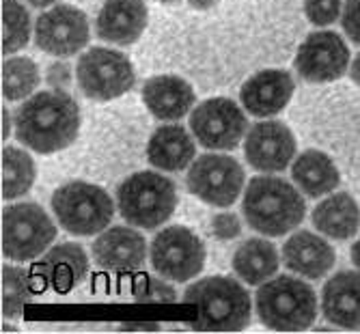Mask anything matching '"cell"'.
Here are the masks:
<instances>
[{"instance_id":"cell-14","label":"cell","mask_w":360,"mask_h":334,"mask_svg":"<svg viewBox=\"0 0 360 334\" xmlns=\"http://www.w3.org/2000/svg\"><path fill=\"white\" fill-rule=\"evenodd\" d=\"M244 155L255 171L278 173L285 171L296 155V139L289 127L278 121L257 123L246 134Z\"/></svg>"},{"instance_id":"cell-40","label":"cell","mask_w":360,"mask_h":334,"mask_svg":"<svg viewBox=\"0 0 360 334\" xmlns=\"http://www.w3.org/2000/svg\"><path fill=\"white\" fill-rule=\"evenodd\" d=\"M160 3H177V0H160Z\"/></svg>"},{"instance_id":"cell-36","label":"cell","mask_w":360,"mask_h":334,"mask_svg":"<svg viewBox=\"0 0 360 334\" xmlns=\"http://www.w3.org/2000/svg\"><path fill=\"white\" fill-rule=\"evenodd\" d=\"M188 3L192 9H210L218 3V0H188Z\"/></svg>"},{"instance_id":"cell-6","label":"cell","mask_w":360,"mask_h":334,"mask_svg":"<svg viewBox=\"0 0 360 334\" xmlns=\"http://www.w3.org/2000/svg\"><path fill=\"white\" fill-rule=\"evenodd\" d=\"M52 210L58 224L74 236L100 233L115 216L110 196L100 186L84 181H74L58 188L52 196Z\"/></svg>"},{"instance_id":"cell-15","label":"cell","mask_w":360,"mask_h":334,"mask_svg":"<svg viewBox=\"0 0 360 334\" xmlns=\"http://www.w3.org/2000/svg\"><path fill=\"white\" fill-rule=\"evenodd\" d=\"M147 244L134 229L112 226L104 231L93 244L95 263L112 272H134L145 263Z\"/></svg>"},{"instance_id":"cell-28","label":"cell","mask_w":360,"mask_h":334,"mask_svg":"<svg viewBox=\"0 0 360 334\" xmlns=\"http://www.w3.org/2000/svg\"><path fill=\"white\" fill-rule=\"evenodd\" d=\"M3 22H5V54H13L28 44L30 37V18L28 11L18 0H5L3 3Z\"/></svg>"},{"instance_id":"cell-29","label":"cell","mask_w":360,"mask_h":334,"mask_svg":"<svg viewBox=\"0 0 360 334\" xmlns=\"http://www.w3.org/2000/svg\"><path fill=\"white\" fill-rule=\"evenodd\" d=\"M28 302H32L30 281L20 267L7 265L3 270V309L7 317H15Z\"/></svg>"},{"instance_id":"cell-22","label":"cell","mask_w":360,"mask_h":334,"mask_svg":"<svg viewBox=\"0 0 360 334\" xmlns=\"http://www.w3.org/2000/svg\"><path fill=\"white\" fill-rule=\"evenodd\" d=\"M147 158L160 171H184L194 160V141L181 125H162L149 141Z\"/></svg>"},{"instance_id":"cell-24","label":"cell","mask_w":360,"mask_h":334,"mask_svg":"<svg viewBox=\"0 0 360 334\" xmlns=\"http://www.w3.org/2000/svg\"><path fill=\"white\" fill-rule=\"evenodd\" d=\"M291 177L298 184V188L304 194H309L311 198L333 192L341 181L339 169L335 166V162L326 153L315 151V149L298 155V160L293 162Z\"/></svg>"},{"instance_id":"cell-33","label":"cell","mask_w":360,"mask_h":334,"mask_svg":"<svg viewBox=\"0 0 360 334\" xmlns=\"http://www.w3.org/2000/svg\"><path fill=\"white\" fill-rule=\"evenodd\" d=\"M341 24L343 30L347 32V37L360 46V0H347L343 7Z\"/></svg>"},{"instance_id":"cell-16","label":"cell","mask_w":360,"mask_h":334,"mask_svg":"<svg viewBox=\"0 0 360 334\" xmlns=\"http://www.w3.org/2000/svg\"><path fill=\"white\" fill-rule=\"evenodd\" d=\"M244 108L255 117L278 115L293 95V78L281 70H266L248 78L240 91Z\"/></svg>"},{"instance_id":"cell-17","label":"cell","mask_w":360,"mask_h":334,"mask_svg":"<svg viewBox=\"0 0 360 334\" xmlns=\"http://www.w3.org/2000/svg\"><path fill=\"white\" fill-rule=\"evenodd\" d=\"M95 26L100 39L129 46L143 35L147 26V7L143 0H106Z\"/></svg>"},{"instance_id":"cell-27","label":"cell","mask_w":360,"mask_h":334,"mask_svg":"<svg viewBox=\"0 0 360 334\" xmlns=\"http://www.w3.org/2000/svg\"><path fill=\"white\" fill-rule=\"evenodd\" d=\"M39 86V70L30 58L13 56L3 65V93L9 102L28 97Z\"/></svg>"},{"instance_id":"cell-11","label":"cell","mask_w":360,"mask_h":334,"mask_svg":"<svg viewBox=\"0 0 360 334\" xmlns=\"http://www.w3.org/2000/svg\"><path fill=\"white\" fill-rule=\"evenodd\" d=\"M246 115L231 99L216 97L196 106L190 117L194 139L207 149H236L246 131Z\"/></svg>"},{"instance_id":"cell-5","label":"cell","mask_w":360,"mask_h":334,"mask_svg":"<svg viewBox=\"0 0 360 334\" xmlns=\"http://www.w3.org/2000/svg\"><path fill=\"white\" fill-rule=\"evenodd\" d=\"M117 205L129 224L141 229H158L173 216L177 207V190L171 179L143 171L127 177L119 186Z\"/></svg>"},{"instance_id":"cell-12","label":"cell","mask_w":360,"mask_h":334,"mask_svg":"<svg viewBox=\"0 0 360 334\" xmlns=\"http://www.w3.org/2000/svg\"><path fill=\"white\" fill-rule=\"evenodd\" d=\"M35 44L48 54L72 56L89 44V20L76 7L56 5L39 15Z\"/></svg>"},{"instance_id":"cell-35","label":"cell","mask_w":360,"mask_h":334,"mask_svg":"<svg viewBox=\"0 0 360 334\" xmlns=\"http://www.w3.org/2000/svg\"><path fill=\"white\" fill-rule=\"evenodd\" d=\"M349 76H352V80H354L356 84H360V54H356V56H354V60H352Z\"/></svg>"},{"instance_id":"cell-23","label":"cell","mask_w":360,"mask_h":334,"mask_svg":"<svg viewBox=\"0 0 360 334\" xmlns=\"http://www.w3.org/2000/svg\"><path fill=\"white\" fill-rule=\"evenodd\" d=\"M313 224L319 233L333 240H347L360 226L358 203L345 192L333 194L315 207Z\"/></svg>"},{"instance_id":"cell-20","label":"cell","mask_w":360,"mask_h":334,"mask_svg":"<svg viewBox=\"0 0 360 334\" xmlns=\"http://www.w3.org/2000/svg\"><path fill=\"white\" fill-rule=\"evenodd\" d=\"M143 99L149 113L160 121H177L194 106L192 86L177 76H155L145 82Z\"/></svg>"},{"instance_id":"cell-7","label":"cell","mask_w":360,"mask_h":334,"mask_svg":"<svg viewBox=\"0 0 360 334\" xmlns=\"http://www.w3.org/2000/svg\"><path fill=\"white\" fill-rule=\"evenodd\" d=\"M56 238L50 216L35 203L11 205L3 214V252L13 261L41 255Z\"/></svg>"},{"instance_id":"cell-34","label":"cell","mask_w":360,"mask_h":334,"mask_svg":"<svg viewBox=\"0 0 360 334\" xmlns=\"http://www.w3.org/2000/svg\"><path fill=\"white\" fill-rule=\"evenodd\" d=\"M48 82L56 89H68L72 84V70L68 63H52L48 67Z\"/></svg>"},{"instance_id":"cell-9","label":"cell","mask_w":360,"mask_h":334,"mask_svg":"<svg viewBox=\"0 0 360 334\" xmlns=\"http://www.w3.org/2000/svg\"><path fill=\"white\" fill-rule=\"evenodd\" d=\"M205 248L201 240L186 226H169L151 242L153 270L169 281H190L203 270Z\"/></svg>"},{"instance_id":"cell-2","label":"cell","mask_w":360,"mask_h":334,"mask_svg":"<svg viewBox=\"0 0 360 334\" xmlns=\"http://www.w3.org/2000/svg\"><path fill=\"white\" fill-rule=\"evenodd\" d=\"M242 212L250 229L281 238L304 220L307 205L302 194L289 181L281 177H255L246 188Z\"/></svg>"},{"instance_id":"cell-38","label":"cell","mask_w":360,"mask_h":334,"mask_svg":"<svg viewBox=\"0 0 360 334\" xmlns=\"http://www.w3.org/2000/svg\"><path fill=\"white\" fill-rule=\"evenodd\" d=\"M352 261H354V265L360 270V240L354 244V248H352Z\"/></svg>"},{"instance_id":"cell-32","label":"cell","mask_w":360,"mask_h":334,"mask_svg":"<svg viewBox=\"0 0 360 334\" xmlns=\"http://www.w3.org/2000/svg\"><path fill=\"white\" fill-rule=\"evenodd\" d=\"M212 233L218 240H233L242 233L240 218L236 214H216L212 218Z\"/></svg>"},{"instance_id":"cell-13","label":"cell","mask_w":360,"mask_h":334,"mask_svg":"<svg viewBox=\"0 0 360 334\" xmlns=\"http://www.w3.org/2000/svg\"><path fill=\"white\" fill-rule=\"evenodd\" d=\"M349 65V50L337 32H313L298 48L296 70L309 82L339 80Z\"/></svg>"},{"instance_id":"cell-37","label":"cell","mask_w":360,"mask_h":334,"mask_svg":"<svg viewBox=\"0 0 360 334\" xmlns=\"http://www.w3.org/2000/svg\"><path fill=\"white\" fill-rule=\"evenodd\" d=\"M11 134V117L7 110H3V139H9Z\"/></svg>"},{"instance_id":"cell-31","label":"cell","mask_w":360,"mask_h":334,"mask_svg":"<svg viewBox=\"0 0 360 334\" xmlns=\"http://www.w3.org/2000/svg\"><path fill=\"white\" fill-rule=\"evenodd\" d=\"M341 5V0H304V11L315 26H328L337 22Z\"/></svg>"},{"instance_id":"cell-4","label":"cell","mask_w":360,"mask_h":334,"mask_svg":"<svg viewBox=\"0 0 360 334\" xmlns=\"http://www.w3.org/2000/svg\"><path fill=\"white\" fill-rule=\"evenodd\" d=\"M257 315L261 323L281 332L307 330L317 317L315 291L293 276H278L257 291Z\"/></svg>"},{"instance_id":"cell-30","label":"cell","mask_w":360,"mask_h":334,"mask_svg":"<svg viewBox=\"0 0 360 334\" xmlns=\"http://www.w3.org/2000/svg\"><path fill=\"white\" fill-rule=\"evenodd\" d=\"M134 297L139 302H173L177 295L173 287H169L167 283L155 281L151 276H143L134 287Z\"/></svg>"},{"instance_id":"cell-19","label":"cell","mask_w":360,"mask_h":334,"mask_svg":"<svg viewBox=\"0 0 360 334\" xmlns=\"http://www.w3.org/2000/svg\"><path fill=\"white\" fill-rule=\"evenodd\" d=\"M333 246L311 231H300L283 246V261L291 272L304 278H321L335 265Z\"/></svg>"},{"instance_id":"cell-39","label":"cell","mask_w":360,"mask_h":334,"mask_svg":"<svg viewBox=\"0 0 360 334\" xmlns=\"http://www.w3.org/2000/svg\"><path fill=\"white\" fill-rule=\"evenodd\" d=\"M28 5H32V7H37V9H41V7H50L54 0H26Z\"/></svg>"},{"instance_id":"cell-10","label":"cell","mask_w":360,"mask_h":334,"mask_svg":"<svg viewBox=\"0 0 360 334\" xmlns=\"http://www.w3.org/2000/svg\"><path fill=\"white\" fill-rule=\"evenodd\" d=\"M188 190L216 207L233 205L244 188V171L238 160L229 155H201L194 160L186 177Z\"/></svg>"},{"instance_id":"cell-18","label":"cell","mask_w":360,"mask_h":334,"mask_svg":"<svg viewBox=\"0 0 360 334\" xmlns=\"http://www.w3.org/2000/svg\"><path fill=\"white\" fill-rule=\"evenodd\" d=\"M323 317L333 326L360 330V274L339 272L321 291Z\"/></svg>"},{"instance_id":"cell-1","label":"cell","mask_w":360,"mask_h":334,"mask_svg":"<svg viewBox=\"0 0 360 334\" xmlns=\"http://www.w3.org/2000/svg\"><path fill=\"white\" fill-rule=\"evenodd\" d=\"M78 129V104L60 89L32 95L15 113L18 141L37 153H54L70 147Z\"/></svg>"},{"instance_id":"cell-3","label":"cell","mask_w":360,"mask_h":334,"mask_svg":"<svg viewBox=\"0 0 360 334\" xmlns=\"http://www.w3.org/2000/svg\"><path fill=\"white\" fill-rule=\"evenodd\" d=\"M184 302L196 309L194 330L240 332L250 323V295L226 276H210L186 289Z\"/></svg>"},{"instance_id":"cell-8","label":"cell","mask_w":360,"mask_h":334,"mask_svg":"<svg viewBox=\"0 0 360 334\" xmlns=\"http://www.w3.org/2000/svg\"><path fill=\"white\" fill-rule=\"evenodd\" d=\"M76 76L82 93L97 102H108L134 86V70L121 52L91 48L78 60Z\"/></svg>"},{"instance_id":"cell-25","label":"cell","mask_w":360,"mask_h":334,"mask_svg":"<svg viewBox=\"0 0 360 334\" xmlns=\"http://www.w3.org/2000/svg\"><path fill=\"white\" fill-rule=\"evenodd\" d=\"M233 270L248 285H261L278 270V250L266 240H246L233 255Z\"/></svg>"},{"instance_id":"cell-21","label":"cell","mask_w":360,"mask_h":334,"mask_svg":"<svg viewBox=\"0 0 360 334\" xmlns=\"http://www.w3.org/2000/svg\"><path fill=\"white\" fill-rule=\"evenodd\" d=\"M35 272L56 293L72 291L89 272V259L78 244H60L52 248L35 267Z\"/></svg>"},{"instance_id":"cell-26","label":"cell","mask_w":360,"mask_h":334,"mask_svg":"<svg viewBox=\"0 0 360 334\" xmlns=\"http://www.w3.org/2000/svg\"><path fill=\"white\" fill-rule=\"evenodd\" d=\"M35 181V162L15 147L3 151V194L5 198H18L26 194Z\"/></svg>"}]
</instances>
